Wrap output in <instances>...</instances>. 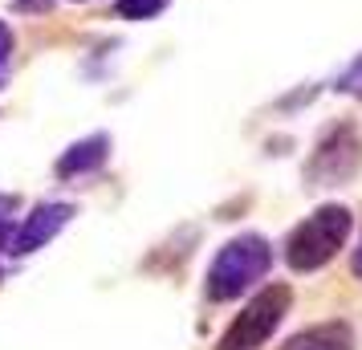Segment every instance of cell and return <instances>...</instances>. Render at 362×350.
Segmentation results:
<instances>
[{
  "mask_svg": "<svg viewBox=\"0 0 362 350\" xmlns=\"http://www.w3.org/2000/svg\"><path fill=\"white\" fill-rule=\"evenodd\" d=\"M273 265V249L261 233H240L232 236L224 249L216 252L212 269H208V281H204V293L208 301H232L240 298L245 289L261 281Z\"/></svg>",
  "mask_w": 362,
  "mask_h": 350,
  "instance_id": "1",
  "label": "cell"
},
{
  "mask_svg": "<svg viewBox=\"0 0 362 350\" xmlns=\"http://www.w3.org/2000/svg\"><path fill=\"white\" fill-rule=\"evenodd\" d=\"M350 208L342 204H322L317 212L297 224L289 240H285V261L293 273H313V269H322L334 261V252L346 245V236H350Z\"/></svg>",
  "mask_w": 362,
  "mask_h": 350,
  "instance_id": "2",
  "label": "cell"
},
{
  "mask_svg": "<svg viewBox=\"0 0 362 350\" xmlns=\"http://www.w3.org/2000/svg\"><path fill=\"white\" fill-rule=\"evenodd\" d=\"M289 305H293V289H289V285H269V289H261L240 314L232 317V326L220 334V346L216 350H257V346H264V342L273 338V330L285 322Z\"/></svg>",
  "mask_w": 362,
  "mask_h": 350,
  "instance_id": "3",
  "label": "cell"
},
{
  "mask_svg": "<svg viewBox=\"0 0 362 350\" xmlns=\"http://www.w3.org/2000/svg\"><path fill=\"white\" fill-rule=\"evenodd\" d=\"M362 167V134L354 122H334L322 131L317 147H313L310 163H305V180L310 187H338L354 180Z\"/></svg>",
  "mask_w": 362,
  "mask_h": 350,
  "instance_id": "4",
  "label": "cell"
},
{
  "mask_svg": "<svg viewBox=\"0 0 362 350\" xmlns=\"http://www.w3.org/2000/svg\"><path fill=\"white\" fill-rule=\"evenodd\" d=\"M69 220H74V204H37L33 212L21 220V228H13L8 252H13V257H29V252L45 249Z\"/></svg>",
  "mask_w": 362,
  "mask_h": 350,
  "instance_id": "5",
  "label": "cell"
},
{
  "mask_svg": "<svg viewBox=\"0 0 362 350\" xmlns=\"http://www.w3.org/2000/svg\"><path fill=\"white\" fill-rule=\"evenodd\" d=\"M106 159H110V134L98 131V134H86V139H78L74 147H66V155L53 163V171H57V180H78V175L98 171Z\"/></svg>",
  "mask_w": 362,
  "mask_h": 350,
  "instance_id": "6",
  "label": "cell"
},
{
  "mask_svg": "<svg viewBox=\"0 0 362 350\" xmlns=\"http://www.w3.org/2000/svg\"><path fill=\"white\" fill-rule=\"evenodd\" d=\"M281 350H354V334L346 322H322V326L293 334Z\"/></svg>",
  "mask_w": 362,
  "mask_h": 350,
  "instance_id": "7",
  "label": "cell"
},
{
  "mask_svg": "<svg viewBox=\"0 0 362 350\" xmlns=\"http://www.w3.org/2000/svg\"><path fill=\"white\" fill-rule=\"evenodd\" d=\"M171 0H118V17L122 21H151L159 17Z\"/></svg>",
  "mask_w": 362,
  "mask_h": 350,
  "instance_id": "8",
  "label": "cell"
},
{
  "mask_svg": "<svg viewBox=\"0 0 362 350\" xmlns=\"http://www.w3.org/2000/svg\"><path fill=\"white\" fill-rule=\"evenodd\" d=\"M13 212H17V196H0V249L13 240Z\"/></svg>",
  "mask_w": 362,
  "mask_h": 350,
  "instance_id": "9",
  "label": "cell"
},
{
  "mask_svg": "<svg viewBox=\"0 0 362 350\" xmlns=\"http://www.w3.org/2000/svg\"><path fill=\"white\" fill-rule=\"evenodd\" d=\"M338 90H342V94H358L362 98V53L350 62V69H346L342 78H338Z\"/></svg>",
  "mask_w": 362,
  "mask_h": 350,
  "instance_id": "10",
  "label": "cell"
},
{
  "mask_svg": "<svg viewBox=\"0 0 362 350\" xmlns=\"http://www.w3.org/2000/svg\"><path fill=\"white\" fill-rule=\"evenodd\" d=\"M8 53H13V29L0 21V69H4V62H8Z\"/></svg>",
  "mask_w": 362,
  "mask_h": 350,
  "instance_id": "11",
  "label": "cell"
},
{
  "mask_svg": "<svg viewBox=\"0 0 362 350\" xmlns=\"http://www.w3.org/2000/svg\"><path fill=\"white\" fill-rule=\"evenodd\" d=\"M17 8H21V13H29V8L41 13V8H49V0H17Z\"/></svg>",
  "mask_w": 362,
  "mask_h": 350,
  "instance_id": "12",
  "label": "cell"
},
{
  "mask_svg": "<svg viewBox=\"0 0 362 350\" xmlns=\"http://www.w3.org/2000/svg\"><path fill=\"white\" fill-rule=\"evenodd\" d=\"M350 269H354V277H362V240H358V249H354V257H350Z\"/></svg>",
  "mask_w": 362,
  "mask_h": 350,
  "instance_id": "13",
  "label": "cell"
}]
</instances>
